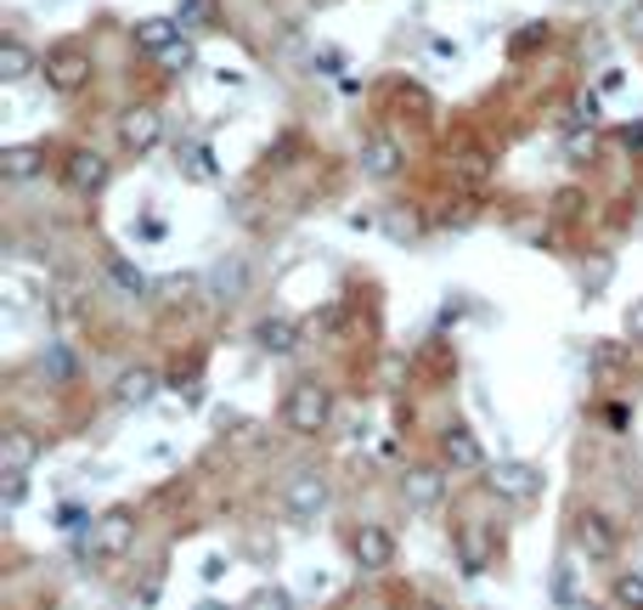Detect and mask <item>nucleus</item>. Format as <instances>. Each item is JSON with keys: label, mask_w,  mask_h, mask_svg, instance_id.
I'll use <instances>...</instances> for the list:
<instances>
[{"label": "nucleus", "mask_w": 643, "mask_h": 610, "mask_svg": "<svg viewBox=\"0 0 643 610\" xmlns=\"http://www.w3.org/2000/svg\"><path fill=\"white\" fill-rule=\"evenodd\" d=\"M587 356H592V362H599V367H615V362H621V345H592Z\"/></svg>", "instance_id": "473e14b6"}, {"label": "nucleus", "mask_w": 643, "mask_h": 610, "mask_svg": "<svg viewBox=\"0 0 643 610\" xmlns=\"http://www.w3.org/2000/svg\"><path fill=\"white\" fill-rule=\"evenodd\" d=\"M175 40H181V18H141L136 23V52H147V57H164Z\"/></svg>", "instance_id": "f3484780"}, {"label": "nucleus", "mask_w": 643, "mask_h": 610, "mask_svg": "<svg viewBox=\"0 0 643 610\" xmlns=\"http://www.w3.org/2000/svg\"><path fill=\"white\" fill-rule=\"evenodd\" d=\"M317 57H322V68H328V74H333V68H344V52H339V45H322Z\"/></svg>", "instance_id": "72a5a7b5"}, {"label": "nucleus", "mask_w": 643, "mask_h": 610, "mask_svg": "<svg viewBox=\"0 0 643 610\" xmlns=\"http://www.w3.org/2000/svg\"><path fill=\"white\" fill-rule=\"evenodd\" d=\"M0 497H7V509L23 503V475H0Z\"/></svg>", "instance_id": "2f4dec72"}, {"label": "nucleus", "mask_w": 643, "mask_h": 610, "mask_svg": "<svg viewBox=\"0 0 643 610\" xmlns=\"http://www.w3.org/2000/svg\"><path fill=\"white\" fill-rule=\"evenodd\" d=\"M351 559H356V571H389L395 566V532L389 526H378V521H362L356 532H351Z\"/></svg>", "instance_id": "9b49d317"}, {"label": "nucleus", "mask_w": 643, "mask_h": 610, "mask_svg": "<svg viewBox=\"0 0 643 610\" xmlns=\"http://www.w3.org/2000/svg\"><path fill=\"white\" fill-rule=\"evenodd\" d=\"M40 379L74 385V379H79V356H74L68 345H45V351H40Z\"/></svg>", "instance_id": "aec40b11"}, {"label": "nucleus", "mask_w": 643, "mask_h": 610, "mask_svg": "<svg viewBox=\"0 0 643 610\" xmlns=\"http://www.w3.org/2000/svg\"><path fill=\"white\" fill-rule=\"evenodd\" d=\"M136 537H141V521H136V509H125V503L103 509L90 521V554L96 559H130L136 554Z\"/></svg>", "instance_id": "20e7f679"}, {"label": "nucleus", "mask_w": 643, "mask_h": 610, "mask_svg": "<svg viewBox=\"0 0 643 610\" xmlns=\"http://www.w3.org/2000/svg\"><path fill=\"white\" fill-rule=\"evenodd\" d=\"M197 283H204L197 271H175V277H164V300H192Z\"/></svg>", "instance_id": "a878e982"}, {"label": "nucleus", "mask_w": 643, "mask_h": 610, "mask_svg": "<svg viewBox=\"0 0 643 610\" xmlns=\"http://www.w3.org/2000/svg\"><path fill=\"white\" fill-rule=\"evenodd\" d=\"M114 130H119V148L141 159V153H153V148L164 142V114H159L153 103H136V108H125V114H119V125H114Z\"/></svg>", "instance_id": "9d476101"}, {"label": "nucleus", "mask_w": 643, "mask_h": 610, "mask_svg": "<svg viewBox=\"0 0 643 610\" xmlns=\"http://www.w3.org/2000/svg\"><path fill=\"white\" fill-rule=\"evenodd\" d=\"M249 610H293V599H288V588H260Z\"/></svg>", "instance_id": "bb28decb"}, {"label": "nucleus", "mask_w": 643, "mask_h": 610, "mask_svg": "<svg viewBox=\"0 0 643 610\" xmlns=\"http://www.w3.org/2000/svg\"><path fill=\"white\" fill-rule=\"evenodd\" d=\"M463 548H469V571H485V532H463Z\"/></svg>", "instance_id": "cd10ccee"}, {"label": "nucleus", "mask_w": 643, "mask_h": 610, "mask_svg": "<svg viewBox=\"0 0 643 610\" xmlns=\"http://www.w3.org/2000/svg\"><path fill=\"white\" fill-rule=\"evenodd\" d=\"M401 159H407V153L395 148L389 136H367V142H362V170H367L373 181H389L395 170H401Z\"/></svg>", "instance_id": "6ab92c4d"}, {"label": "nucleus", "mask_w": 643, "mask_h": 610, "mask_svg": "<svg viewBox=\"0 0 643 610\" xmlns=\"http://www.w3.org/2000/svg\"><path fill=\"white\" fill-rule=\"evenodd\" d=\"M333 413H339V402H333V390H328L322 379L288 385V396H282V407H277V418H282L293 436H322V430L333 425Z\"/></svg>", "instance_id": "f257e3e1"}, {"label": "nucleus", "mask_w": 643, "mask_h": 610, "mask_svg": "<svg viewBox=\"0 0 643 610\" xmlns=\"http://www.w3.org/2000/svg\"><path fill=\"white\" fill-rule=\"evenodd\" d=\"M192 57H197V52H192V40L181 34V40L170 45V52H164V57H153V63H159L164 74H186V68H192Z\"/></svg>", "instance_id": "393cba45"}, {"label": "nucleus", "mask_w": 643, "mask_h": 610, "mask_svg": "<svg viewBox=\"0 0 643 610\" xmlns=\"http://www.w3.org/2000/svg\"><path fill=\"white\" fill-rule=\"evenodd\" d=\"M108 277H114V289H119V295H130V300H147V295H153V277H147L141 266H130L125 255H114V260H108Z\"/></svg>", "instance_id": "412c9836"}, {"label": "nucleus", "mask_w": 643, "mask_h": 610, "mask_svg": "<svg viewBox=\"0 0 643 610\" xmlns=\"http://www.w3.org/2000/svg\"><path fill=\"white\" fill-rule=\"evenodd\" d=\"M40 452H45V441L29 425H7L0 430V475H29L40 463Z\"/></svg>", "instance_id": "f8f14e48"}, {"label": "nucleus", "mask_w": 643, "mask_h": 610, "mask_svg": "<svg viewBox=\"0 0 643 610\" xmlns=\"http://www.w3.org/2000/svg\"><path fill=\"white\" fill-rule=\"evenodd\" d=\"M565 610H604V604H599V599H587V593H581V599H570Z\"/></svg>", "instance_id": "e433bc0d"}, {"label": "nucleus", "mask_w": 643, "mask_h": 610, "mask_svg": "<svg viewBox=\"0 0 643 610\" xmlns=\"http://www.w3.org/2000/svg\"><path fill=\"white\" fill-rule=\"evenodd\" d=\"M40 74L57 97H79V90L90 85V52L79 40H63V45H52V52H40Z\"/></svg>", "instance_id": "39448f33"}, {"label": "nucleus", "mask_w": 643, "mask_h": 610, "mask_svg": "<svg viewBox=\"0 0 643 610\" xmlns=\"http://www.w3.org/2000/svg\"><path fill=\"white\" fill-rule=\"evenodd\" d=\"M626 340H632V345H643V295L626 306Z\"/></svg>", "instance_id": "c85d7f7f"}, {"label": "nucleus", "mask_w": 643, "mask_h": 610, "mask_svg": "<svg viewBox=\"0 0 643 610\" xmlns=\"http://www.w3.org/2000/svg\"><path fill=\"white\" fill-rule=\"evenodd\" d=\"M480 475H485L491 492H497L503 503H514V509H525V503H536L542 492H548V475H542L531 458H497V463H485Z\"/></svg>", "instance_id": "f03ea898"}, {"label": "nucleus", "mask_w": 643, "mask_h": 610, "mask_svg": "<svg viewBox=\"0 0 643 610\" xmlns=\"http://www.w3.org/2000/svg\"><path fill=\"white\" fill-rule=\"evenodd\" d=\"M34 175H45V142L0 148V181H34Z\"/></svg>", "instance_id": "dca6fc26"}, {"label": "nucleus", "mask_w": 643, "mask_h": 610, "mask_svg": "<svg viewBox=\"0 0 643 610\" xmlns=\"http://www.w3.org/2000/svg\"><path fill=\"white\" fill-rule=\"evenodd\" d=\"M181 23H210V0H181Z\"/></svg>", "instance_id": "c756f323"}, {"label": "nucleus", "mask_w": 643, "mask_h": 610, "mask_svg": "<svg viewBox=\"0 0 643 610\" xmlns=\"http://www.w3.org/2000/svg\"><path fill=\"white\" fill-rule=\"evenodd\" d=\"M621 23H626V34H632V40H643V7H632Z\"/></svg>", "instance_id": "f704fd0d"}, {"label": "nucleus", "mask_w": 643, "mask_h": 610, "mask_svg": "<svg viewBox=\"0 0 643 610\" xmlns=\"http://www.w3.org/2000/svg\"><path fill=\"white\" fill-rule=\"evenodd\" d=\"M192 610H226V599H197Z\"/></svg>", "instance_id": "4c0bfd02"}, {"label": "nucleus", "mask_w": 643, "mask_h": 610, "mask_svg": "<svg viewBox=\"0 0 643 610\" xmlns=\"http://www.w3.org/2000/svg\"><path fill=\"white\" fill-rule=\"evenodd\" d=\"M255 345H260L266 356H288L293 345H300V322H293L288 311H266V317L255 322Z\"/></svg>", "instance_id": "2eb2a0df"}, {"label": "nucleus", "mask_w": 643, "mask_h": 610, "mask_svg": "<svg viewBox=\"0 0 643 610\" xmlns=\"http://www.w3.org/2000/svg\"><path fill=\"white\" fill-rule=\"evenodd\" d=\"M610 599H615V610H643V571H621Z\"/></svg>", "instance_id": "4be33fe9"}, {"label": "nucleus", "mask_w": 643, "mask_h": 610, "mask_svg": "<svg viewBox=\"0 0 643 610\" xmlns=\"http://www.w3.org/2000/svg\"><path fill=\"white\" fill-rule=\"evenodd\" d=\"M581 593H587V588L576 582V566H570V559H559V566H554V604L565 610V604L581 599Z\"/></svg>", "instance_id": "b1692460"}, {"label": "nucleus", "mask_w": 643, "mask_h": 610, "mask_svg": "<svg viewBox=\"0 0 643 610\" xmlns=\"http://www.w3.org/2000/svg\"><path fill=\"white\" fill-rule=\"evenodd\" d=\"M282 509L293 514V521H317V514L333 509V481L328 469H300L288 486H282Z\"/></svg>", "instance_id": "0eeeda50"}, {"label": "nucleus", "mask_w": 643, "mask_h": 610, "mask_svg": "<svg viewBox=\"0 0 643 610\" xmlns=\"http://www.w3.org/2000/svg\"><path fill=\"white\" fill-rule=\"evenodd\" d=\"M34 68H40V52H29L18 34L0 40V85H18V79H29Z\"/></svg>", "instance_id": "a211bd4d"}, {"label": "nucleus", "mask_w": 643, "mask_h": 610, "mask_svg": "<svg viewBox=\"0 0 643 610\" xmlns=\"http://www.w3.org/2000/svg\"><path fill=\"white\" fill-rule=\"evenodd\" d=\"M401 503L412 514H435L447 503V463H407L401 469Z\"/></svg>", "instance_id": "1a4fd4ad"}, {"label": "nucleus", "mask_w": 643, "mask_h": 610, "mask_svg": "<svg viewBox=\"0 0 643 610\" xmlns=\"http://www.w3.org/2000/svg\"><path fill=\"white\" fill-rule=\"evenodd\" d=\"M159 390H164V373H159V367H147V362L125 367L119 379H114V402H119V407H130V413H136V407H153V396H159Z\"/></svg>", "instance_id": "ddd939ff"}, {"label": "nucleus", "mask_w": 643, "mask_h": 610, "mask_svg": "<svg viewBox=\"0 0 643 610\" xmlns=\"http://www.w3.org/2000/svg\"><path fill=\"white\" fill-rule=\"evenodd\" d=\"M114 181V159L103 153V148H68V159H63V186L68 193H79V199H96L103 186Z\"/></svg>", "instance_id": "423d86ee"}, {"label": "nucleus", "mask_w": 643, "mask_h": 610, "mask_svg": "<svg viewBox=\"0 0 643 610\" xmlns=\"http://www.w3.org/2000/svg\"><path fill=\"white\" fill-rule=\"evenodd\" d=\"M570 159H576V164L592 159V136H576V142H570Z\"/></svg>", "instance_id": "c9c22d12"}, {"label": "nucleus", "mask_w": 643, "mask_h": 610, "mask_svg": "<svg viewBox=\"0 0 643 610\" xmlns=\"http://www.w3.org/2000/svg\"><path fill=\"white\" fill-rule=\"evenodd\" d=\"M317 7H322V0H317Z\"/></svg>", "instance_id": "58836bf2"}, {"label": "nucleus", "mask_w": 643, "mask_h": 610, "mask_svg": "<svg viewBox=\"0 0 643 610\" xmlns=\"http://www.w3.org/2000/svg\"><path fill=\"white\" fill-rule=\"evenodd\" d=\"M440 463H447L452 475H480V469L491 463L469 418H452V425H440Z\"/></svg>", "instance_id": "6e6552de"}, {"label": "nucleus", "mask_w": 643, "mask_h": 610, "mask_svg": "<svg viewBox=\"0 0 643 610\" xmlns=\"http://www.w3.org/2000/svg\"><path fill=\"white\" fill-rule=\"evenodd\" d=\"M175 164L192 175V181H210L215 175V164H210V153H204V142H181V153H175Z\"/></svg>", "instance_id": "5701e85b"}, {"label": "nucleus", "mask_w": 643, "mask_h": 610, "mask_svg": "<svg viewBox=\"0 0 643 610\" xmlns=\"http://www.w3.org/2000/svg\"><path fill=\"white\" fill-rule=\"evenodd\" d=\"M249 277H255L249 255H226V260H215V271H210V295H215L221 306H237L243 295H249Z\"/></svg>", "instance_id": "4468645a"}, {"label": "nucleus", "mask_w": 643, "mask_h": 610, "mask_svg": "<svg viewBox=\"0 0 643 610\" xmlns=\"http://www.w3.org/2000/svg\"><path fill=\"white\" fill-rule=\"evenodd\" d=\"M570 543L592 559V566H610V559L621 554V532H615V521L604 509H592V503H581L576 514H570Z\"/></svg>", "instance_id": "7ed1b4c3"}, {"label": "nucleus", "mask_w": 643, "mask_h": 610, "mask_svg": "<svg viewBox=\"0 0 643 610\" xmlns=\"http://www.w3.org/2000/svg\"><path fill=\"white\" fill-rule=\"evenodd\" d=\"M604 425H610V430H626V425H632V407H626V402H610V407H604Z\"/></svg>", "instance_id": "7c9ffc66"}]
</instances>
